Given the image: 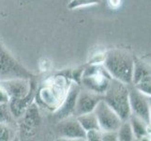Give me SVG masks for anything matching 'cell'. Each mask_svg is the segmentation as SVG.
<instances>
[{"mask_svg":"<svg viewBox=\"0 0 151 141\" xmlns=\"http://www.w3.org/2000/svg\"><path fill=\"white\" fill-rule=\"evenodd\" d=\"M102 65L110 75L126 85L132 83L134 59L128 51L112 49L104 55Z\"/></svg>","mask_w":151,"mask_h":141,"instance_id":"6da1fadb","label":"cell"},{"mask_svg":"<svg viewBox=\"0 0 151 141\" xmlns=\"http://www.w3.org/2000/svg\"><path fill=\"white\" fill-rule=\"evenodd\" d=\"M103 99V94L94 92L87 88H80L78 93L73 117H78L94 111L97 104Z\"/></svg>","mask_w":151,"mask_h":141,"instance_id":"9c48e42d","label":"cell"},{"mask_svg":"<svg viewBox=\"0 0 151 141\" xmlns=\"http://www.w3.org/2000/svg\"><path fill=\"white\" fill-rule=\"evenodd\" d=\"M116 132H117L118 140H121V141L135 140L132 125H131V122H129V119H126V121H122L121 125L119 126V128Z\"/></svg>","mask_w":151,"mask_h":141,"instance_id":"9a60e30c","label":"cell"},{"mask_svg":"<svg viewBox=\"0 0 151 141\" xmlns=\"http://www.w3.org/2000/svg\"><path fill=\"white\" fill-rule=\"evenodd\" d=\"M93 112L98 119L99 126L101 132L117 131L123 121L116 112L103 101V99L97 104Z\"/></svg>","mask_w":151,"mask_h":141,"instance_id":"52a82bcc","label":"cell"},{"mask_svg":"<svg viewBox=\"0 0 151 141\" xmlns=\"http://www.w3.org/2000/svg\"><path fill=\"white\" fill-rule=\"evenodd\" d=\"M103 101L105 102L122 121L129 119L131 116V108L129 103V86L112 77L106 90L103 93Z\"/></svg>","mask_w":151,"mask_h":141,"instance_id":"3957f363","label":"cell"},{"mask_svg":"<svg viewBox=\"0 0 151 141\" xmlns=\"http://www.w3.org/2000/svg\"><path fill=\"white\" fill-rule=\"evenodd\" d=\"M129 86V103L131 108V114L138 118L150 125L149 121V112H150V103L149 96L137 90L132 84Z\"/></svg>","mask_w":151,"mask_h":141,"instance_id":"8992f818","label":"cell"},{"mask_svg":"<svg viewBox=\"0 0 151 141\" xmlns=\"http://www.w3.org/2000/svg\"><path fill=\"white\" fill-rule=\"evenodd\" d=\"M14 117L10 111L9 103H0V122H4L10 125L14 121Z\"/></svg>","mask_w":151,"mask_h":141,"instance_id":"2e32d148","label":"cell"},{"mask_svg":"<svg viewBox=\"0 0 151 141\" xmlns=\"http://www.w3.org/2000/svg\"><path fill=\"white\" fill-rule=\"evenodd\" d=\"M80 85L73 82L70 83V86L68 90V92L64 98L63 102L61 103L60 106L55 110V117L60 121L66 118L73 116L75 104L78 93L80 91Z\"/></svg>","mask_w":151,"mask_h":141,"instance_id":"30bf717a","label":"cell"},{"mask_svg":"<svg viewBox=\"0 0 151 141\" xmlns=\"http://www.w3.org/2000/svg\"><path fill=\"white\" fill-rule=\"evenodd\" d=\"M129 121L131 122L135 139L141 140V139H144L145 137H147L148 133H149L148 127L150 125L145 123L143 119H141L140 118L134 116V115H132V114L129 118Z\"/></svg>","mask_w":151,"mask_h":141,"instance_id":"7c38bea8","label":"cell"},{"mask_svg":"<svg viewBox=\"0 0 151 141\" xmlns=\"http://www.w3.org/2000/svg\"><path fill=\"white\" fill-rule=\"evenodd\" d=\"M9 102V97L7 92L3 90V87L0 86V103H7Z\"/></svg>","mask_w":151,"mask_h":141,"instance_id":"7402d4cb","label":"cell"},{"mask_svg":"<svg viewBox=\"0 0 151 141\" xmlns=\"http://www.w3.org/2000/svg\"><path fill=\"white\" fill-rule=\"evenodd\" d=\"M57 130L61 137L69 139H86V132L81 126L76 117H69L60 121L57 125Z\"/></svg>","mask_w":151,"mask_h":141,"instance_id":"8fae6325","label":"cell"},{"mask_svg":"<svg viewBox=\"0 0 151 141\" xmlns=\"http://www.w3.org/2000/svg\"><path fill=\"white\" fill-rule=\"evenodd\" d=\"M133 86L140 91L145 93V95L151 97V74L142 78Z\"/></svg>","mask_w":151,"mask_h":141,"instance_id":"e0dca14e","label":"cell"},{"mask_svg":"<svg viewBox=\"0 0 151 141\" xmlns=\"http://www.w3.org/2000/svg\"><path fill=\"white\" fill-rule=\"evenodd\" d=\"M12 78L34 79L35 75L24 67L0 43V80Z\"/></svg>","mask_w":151,"mask_h":141,"instance_id":"277c9868","label":"cell"},{"mask_svg":"<svg viewBox=\"0 0 151 141\" xmlns=\"http://www.w3.org/2000/svg\"><path fill=\"white\" fill-rule=\"evenodd\" d=\"M149 103H150V112H149V121L151 124V97H149Z\"/></svg>","mask_w":151,"mask_h":141,"instance_id":"603a6c76","label":"cell"},{"mask_svg":"<svg viewBox=\"0 0 151 141\" xmlns=\"http://www.w3.org/2000/svg\"><path fill=\"white\" fill-rule=\"evenodd\" d=\"M151 74V66L143 60H134L133 74H132V83L134 85L142 78Z\"/></svg>","mask_w":151,"mask_h":141,"instance_id":"4fadbf2b","label":"cell"},{"mask_svg":"<svg viewBox=\"0 0 151 141\" xmlns=\"http://www.w3.org/2000/svg\"><path fill=\"white\" fill-rule=\"evenodd\" d=\"M101 140H109V141H116V140H118L117 132L116 131L102 132V134H101Z\"/></svg>","mask_w":151,"mask_h":141,"instance_id":"44dd1931","label":"cell"},{"mask_svg":"<svg viewBox=\"0 0 151 141\" xmlns=\"http://www.w3.org/2000/svg\"><path fill=\"white\" fill-rule=\"evenodd\" d=\"M101 134L102 132L101 130H89V131H86V138L91 141L101 140Z\"/></svg>","mask_w":151,"mask_h":141,"instance_id":"ffe728a7","label":"cell"},{"mask_svg":"<svg viewBox=\"0 0 151 141\" xmlns=\"http://www.w3.org/2000/svg\"><path fill=\"white\" fill-rule=\"evenodd\" d=\"M70 76L64 74V72L51 78L40 88L39 93L40 102L48 109L55 111L64 100L70 86Z\"/></svg>","mask_w":151,"mask_h":141,"instance_id":"7a4b0ae2","label":"cell"},{"mask_svg":"<svg viewBox=\"0 0 151 141\" xmlns=\"http://www.w3.org/2000/svg\"><path fill=\"white\" fill-rule=\"evenodd\" d=\"M111 79L112 76L103 65L90 64L84 69L80 84L87 90L103 94Z\"/></svg>","mask_w":151,"mask_h":141,"instance_id":"5b68a950","label":"cell"},{"mask_svg":"<svg viewBox=\"0 0 151 141\" xmlns=\"http://www.w3.org/2000/svg\"><path fill=\"white\" fill-rule=\"evenodd\" d=\"M12 137V130H10L9 124L0 122V141L9 140Z\"/></svg>","mask_w":151,"mask_h":141,"instance_id":"d6986e66","label":"cell"},{"mask_svg":"<svg viewBox=\"0 0 151 141\" xmlns=\"http://www.w3.org/2000/svg\"><path fill=\"white\" fill-rule=\"evenodd\" d=\"M101 0H71L69 4V9H74L81 7L85 6H89V5H94V4H100Z\"/></svg>","mask_w":151,"mask_h":141,"instance_id":"ac0fdd59","label":"cell"},{"mask_svg":"<svg viewBox=\"0 0 151 141\" xmlns=\"http://www.w3.org/2000/svg\"><path fill=\"white\" fill-rule=\"evenodd\" d=\"M76 118L86 132L89 131V130H101L100 126H99L98 119L94 112L86 113Z\"/></svg>","mask_w":151,"mask_h":141,"instance_id":"5bb4252c","label":"cell"},{"mask_svg":"<svg viewBox=\"0 0 151 141\" xmlns=\"http://www.w3.org/2000/svg\"><path fill=\"white\" fill-rule=\"evenodd\" d=\"M0 86L12 99H22L27 97L35 87L33 79L25 78H12V79L0 80Z\"/></svg>","mask_w":151,"mask_h":141,"instance_id":"ba28073f","label":"cell"}]
</instances>
